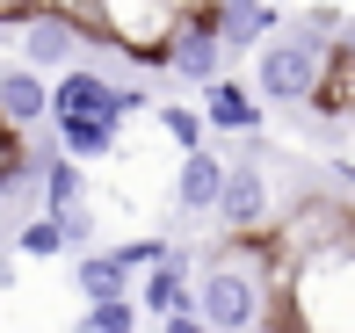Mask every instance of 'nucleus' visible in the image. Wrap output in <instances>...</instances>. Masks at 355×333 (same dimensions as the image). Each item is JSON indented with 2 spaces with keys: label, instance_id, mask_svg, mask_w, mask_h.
Segmentation results:
<instances>
[{
  "label": "nucleus",
  "instance_id": "f257e3e1",
  "mask_svg": "<svg viewBox=\"0 0 355 333\" xmlns=\"http://www.w3.org/2000/svg\"><path fill=\"white\" fill-rule=\"evenodd\" d=\"M73 22L80 44H102V51H123L131 66H167V44L182 29V0H51Z\"/></svg>",
  "mask_w": 355,
  "mask_h": 333
},
{
  "label": "nucleus",
  "instance_id": "ddd939ff",
  "mask_svg": "<svg viewBox=\"0 0 355 333\" xmlns=\"http://www.w3.org/2000/svg\"><path fill=\"white\" fill-rule=\"evenodd\" d=\"M159 138H174V152H211V131H203V116L196 109H182V102H159Z\"/></svg>",
  "mask_w": 355,
  "mask_h": 333
},
{
  "label": "nucleus",
  "instance_id": "f3484780",
  "mask_svg": "<svg viewBox=\"0 0 355 333\" xmlns=\"http://www.w3.org/2000/svg\"><path fill=\"white\" fill-rule=\"evenodd\" d=\"M58 225H66V246H87V253H94V210H87V203L58 210Z\"/></svg>",
  "mask_w": 355,
  "mask_h": 333
},
{
  "label": "nucleus",
  "instance_id": "a211bd4d",
  "mask_svg": "<svg viewBox=\"0 0 355 333\" xmlns=\"http://www.w3.org/2000/svg\"><path fill=\"white\" fill-rule=\"evenodd\" d=\"M44 15V0H0V29H29Z\"/></svg>",
  "mask_w": 355,
  "mask_h": 333
},
{
  "label": "nucleus",
  "instance_id": "dca6fc26",
  "mask_svg": "<svg viewBox=\"0 0 355 333\" xmlns=\"http://www.w3.org/2000/svg\"><path fill=\"white\" fill-rule=\"evenodd\" d=\"M80 326H94V333H138L145 312H138V297H116V305H87Z\"/></svg>",
  "mask_w": 355,
  "mask_h": 333
},
{
  "label": "nucleus",
  "instance_id": "4468645a",
  "mask_svg": "<svg viewBox=\"0 0 355 333\" xmlns=\"http://www.w3.org/2000/svg\"><path fill=\"white\" fill-rule=\"evenodd\" d=\"M73 203H87V174H80L66 152H58V160L44 167V210L58 217V210H73Z\"/></svg>",
  "mask_w": 355,
  "mask_h": 333
},
{
  "label": "nucleus",
  "instance_id": "aec40b11",
  "mask_svg": "<svg viewBox=\"0 0 355 333\" xmlns=\"http://www.w3.org/2000/svg\"><path fill=\"white\" fill-rule=\"evenodd\" d=\"M73 333H94V326H73Z\"/></svg>",
  "mask_w": 355,
  "mask_h": 333
},
{
  "label": "nucleus",
  "instance_id": "9d476101",
  "mask_svg": "<svg viewBox=\"0 0 355 333\" xmlns=\"http://www.w3.org/2000/svg\"><path fill=\"white\" fill-rule=\"evenodd\" d=\"M196 116H203V131H232V138H261V102H254L247 87L225 73L218 87H203L196 94Z\"/></svg>",
  "mask_w": 355,
  "mask_h": 333
},
{
  "label": "nucleus",
  "instance_id": "2eb2a0df",
  "mask_svg": "<svg viewBox=\"0 0 355 333\" xmlns=\"http://www.w3.org/2000/svg\"><path fill=\"white\" fill-rule=\"evenodd\" d=\"M15 246H22L29 261H51V253H66V225H58L51 210H37V217L22 225V232H15Z\"/></svg>",
  "mask_w": 355,
  "mask_h": 333
},
{
  "label": "nucleus",
  "instance_id": "20e7f679",
  "mask_svg": "<svg viewBox=\"0 0 355 333\" xmlns=\"http://www.w3.org/2000/svg\"><path fill=\"white\" fill-rule=\"evenodd\" d=\"M225 44H218V29H211V0H203V8H189L182 15V29H174V44H167V73L174 80H189V87H218L225 80Z\"/></svg>",
  "mask_w": 355,
  "mask_h": 333
},
{
  "label": "nucleus",
  "instance_id": "f8f14e48",
  "mask_svg": "<svg viewBox=\"0 0 355 333\" xmlns=\"http://www.w3.org/2000/svg\"><path fill=\"white\" fill-rule=\"evenodd\" d=\"M73 282H80V297H87V305H116V297L138 290V276H131V268H123L109 246L80 253V261H73Z\"/></svg>",
  "mask_w": 355,
  "mask_h": 333
},
{
  "label": "nucleus",
  "instance_id": "6e6552de",
  "mask_svg": "<svg viewBox=\"0 0 355 333\" xmlns=\"http://www.w3.org/2000/svg\"><path fill=\"white\" fill-rule=\"evenodd\" d=\"M0 123L15 138H29L37 123H51V80L29 73L22 58H0Z\"/></svg>",
  "mask_w": 355,
  "mask_h": 333
},
{
  "label": "nucleus",
  "instance_id": "7ed1b4c3",
  "mask_svg": "<svg viewBox=\"0 0 355 333\" xmlns=\"http://www.w3.org/2000/svg\"><path fill=\"white\" fill-rule=\"evenodd\" d=\"M131 116V102H123V87H109L94 66H73L51 80V123H116Z\"/></svg>",
  "mask_w": 355,
  "mask_h": 333
},
{
  "label": "nucleus",
  "instance_id": "6ab92c4d",
  "mask_svg": "<svg viewBox=\"0 0 355 333\" xmlns=\"http://www.w3.org/2000/svg\"><path fill=\"white\" fill-rule=\"evenodd\" d=\"M159 333H211V326H203L196 312H189V319H167V326H159Z\"/></svg>",
  "mask_w": 355,
  "mask_h": 333
},
{
  "label": "nucleus",
  "instance_id": "0eeeda50",
  "mask_svg": "<svg viewBox=\"0 0 355 333\" xmlns=\"http://www.w3.org/2000/svg\"><path fill=\"white\" fill-rule=\"evenodd\" d=\"M211 29L225 51H261V44H276L290 29V15L276 0H211Z\"/></svg>",
  "mask_w": 355,
  "mask_h": 333
},
{
  "label": "nucleus",
  "instance_id": "f03ea898",
  "mask_svg": "<svg viewBox=\"0 0 355 333\" xmlns=\"http://www.w3.org/2000/svg\"><path fill=\"white\" fill-rule=\"evenodd\" d=\"M261 312H268V282L254 276V268L211 253V268L196 276V319L211 326V333H254Z\"/></svg>",
  "mask_w": 355,
  "mask_h": 333
},
{
  "label": "nucleus",
  "instance_id": "423d86ee",
  "mask_svg": "<svg viewBox=\"0 0 355 333\" xmlns=\"http://www.w3.org/2000/svg\"><path fill=\"white\" fill-rule=\"evenodd\" d=\"M131 297H138L145 319H159V326H167V319H189V312H196V261H189L182 246H167V261L145 268Z\"/></svg>",
  "mask_w": 355,
  "mask_h": 333
},
{
  "label": "nucleus",
  "instance_id": "1a4fd4ad",
  "mask_svg": "<svg viewBox=\"0 0 355 333\" xmlns=\"http://www.w3.org/2000/svg\"><path fill=\"white\" fill-rule=\"evenodd\" d=\"M73 51H80L73 22H66V15L51 8V0H44V15H37V22H29V29H22V66L51 80V73H73Z\"/></svg>",
  "mask_w": 355,
  "mask_h": 333
},
{
  "label": "nucleus",
  "instance_id": "39448f33",
  "mask_svg": "<svg viewBox=\"0 0 355 333\" xmlns=\"http://www.w3.org/2000/svg\"><path fill=\"white\" fill-rule=\"evenodd\" d=\"M276 188H268L261 167L232 160V174H225V196H218V217H225V240H247V232H268L276 225Z\"/></svg>",
  "mask_w": 355,
  "mask_h": 333
},
{
  "label": "nucleus",
  "instance_id": "9b49d317",
  "mask_svg": "<svg viewBox=\"0 0 355 333\" xmlns=\"http://www.w3.org/2000/svg\"><path fill=\"white\" fill-rule=\"evenodd\" d=\"M225 174H232V160H225V152H189V160L174 167V210H189V217L218 210Z\"/></svg>",
  "mask_w": 355,
  "mask_h": 333
}]
</instances>
